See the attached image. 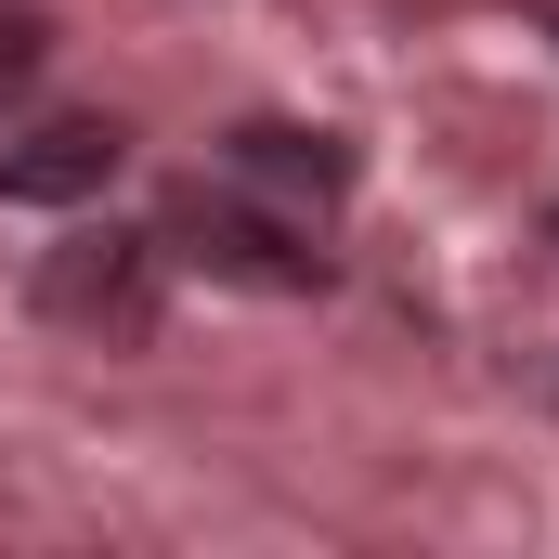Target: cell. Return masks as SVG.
I'll list each match as a JSON object with an SVG mask.
<instances>
[{"mask_svg":"<svg viewBox=\"0 0 559 559\" xmlns=\"http://www.w3.org/2000/svg\"><path fill=\"white\" fill-rule=\"evenodd\" d=\"M118 156H131V143L105 131V118H39V131L0 143V195H13V209H92V195L118 182Z\"/></svg>","mask_w":559,"mask_h":559,"instance_id":"obj_3","label":"cell"},{"mask_svg":"<svg viewBox=\"0 0 559 559\" xmlns=\"http://www.w3.org/2000/svg\"><path fill=\"white\" fill-rule=\"evenodd\" d=\"M235 169L274 182V195H338V182H352V156L325 131H235Z\"/></svg>","mask_w":559,"mask_h":559,"instance_id":"obj_4","label":"cell"},{"mask_svg":"<svg viewBox=\"0 0 559 559\" xmlns=\"http://www.w3.org/2000/svg\"><path fill=\"white\" fill-rule=\"evenodd\" d=\"M26 66H39V26H0V92H13Z\"/></svg>","mask_w":559,"mask_h":559,"instance_id":"obj_5","label":"cell"},{"mask_svg":"<svg viewBox=\"0 0 559 559\" xmlns=\"http://www.w3.org/2000/svg\"><path fill=\"white\" fill-rule=\"evenodd\" d=\"M39 325H79V338H156V235H66L39 261Z\"/></svg>","mask_w":559,"mask_h":559,"instance_id":"obj_1","label":"cell"},{"mask_svg":"<svg viewBox=\"0 0 559 559\" xmlns=\"http://www.w3.org/2000/svg\"><path fill=\"white\" fill-rule=\"evenodd\" d=\"M156 248L209 261L222 286H261V299H312V286H325V248H299L286 222H261V209H235V195H182Z\"/></svg>","mask_w":559,"mask_h":559,"instance_id":"obj_2","label":"cell"}]
</instances>
